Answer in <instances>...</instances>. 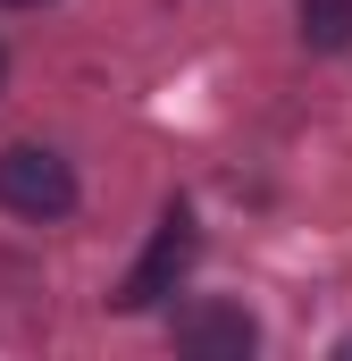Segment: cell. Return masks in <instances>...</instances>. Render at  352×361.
Masks as SVG:
<instances>
[{
	"instance_id": "obj_1",
	"label": "cell",
	"mask_w": 352,
	"mask_h": 361,
	"mask_svg": "<svg viewBox=\"0 0 352 361\" xmlns=\"http://www.w3.org/2000/svg\"><path fill=\"white\" fill-rule=\"evenodd\" d=\"M0 210L17 219H68L76 210V169L42 143H8L0 152Z\"/></svg>"
},
{
	"instance_id": "obj_2",
	"label": "cell",
	"mask_w": 352,
	"mask_h": 361,
	"mask_svg": "<svg viewBox=\"0 0 352 361\" xmlns=\"http://www.w3.org/2000/svg\"><path fill=\"white\" fill-rule=\"evenodd\" d=\"M193 252H201V235H193V210H168V219H160V235H151V252L134 261V277H126L109 302H118V311H151V302L168 294L176 277L193 269Z\"/></svg>"
},
{
	"instance_id": "obj_3",
	"label": "cell",
	"mask_w": 352,
	"mask_h": 361,
	"mask_svg": "<svg viewBox=\"0 0 352 361\" xmlns=\"http://www.w3.org/2000/svg\"><path fill=\"white\" fill-rule=\"evenodd\" d=\"M176 345L184 353H252L260 345V328H252V311H235V302H193V311H176Z\"/></svg>"
},
{
	"instance_id": "obj_4",
	"label": "cell",
	"mask_w": 352,
	"mask_h": 361,
	"mask_svg": "<svg viewBox=\"0 0 352 361\" xmlns=\"http://www.w3.org/2000/svg\"><path fill=\"white\" fill-rule=\"evenodd\" d=\"M302 42L310 51H344L352 42V0H302Z\"/></svg>"
},
{
	"instance_id": "obj_5",
	"label": "cell",
	"mask_w": 352,
	"mask_h": 361,
	"mask_svg": "<svg viewBox=\"0 0 352 361\" xmlns=\"http://www.w3.org/2000/svg\"><path fill=\"white\" fill-rule=\"evenodd\" d=\"M0 85H8V51H0Z\"/></svg>"
},
{
	"instance_id": "obj_6",
	"label": "cell",
	"mask_w": 352,
	"mask_h": 361,
	"mask_svg": "<svg viewBox=\"0 0 352 361\" xmlns=\"http://www.w3.org/2000/svg\"><path fill=\"white\" fill-rule=\"evenodd\" d=\"M8 8H25V0H8Z\"/></svg>"
},
{
	"instance_id": "obj_7",
	"label": "cell",
	"mask_w": 352,
	"mask_h": 361,
	"mask_svg": "<svg viewBox=\"0 0 352 361\" xmlns=\"http://www.w3.org/2000/svg\"><path fill=\"white\" fill-rule=\"evenodd\" d=\"M344 353H352V336H344Z\"/></svg>"
}]
</instances>
